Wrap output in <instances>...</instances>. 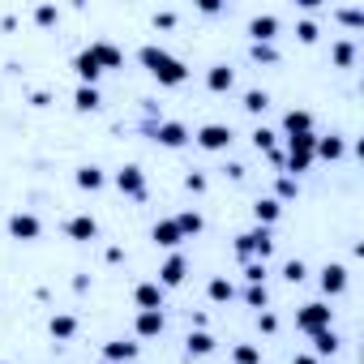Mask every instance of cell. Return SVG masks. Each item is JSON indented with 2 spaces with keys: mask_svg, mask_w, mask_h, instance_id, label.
<instances>
[{
  "mask_svg": "<svg viewBox=\"0 0 364 364\" xmlns=\"http://www.w3.org/2000/svg\"><path fill=\"white\" fill-rule=\"evenodd\" d=\"M35 22H39V26H56V22H60V9H56V5H39V9H35Z\"/></svg>",
  "mask_w": 364,
  "mask_h": 364,
  "instance_id": "f35d334b",
  "label": "cell"
},
{
  "mask_svg": "<svg viewBox=\"0 0 364 364\" xmlns=\"http://www.w3.org/2000/svg\"><path fill=\"white\" fill-rule=\"evenodd\" d=\"M266 262H245V283H266Z\"/></svg>",
  "mask_w": 364,
  "mask_h": 364,
  "instance_id": "ab89813d",
  "label": "cell"
},
{
  "mask_svg": "<svg viewBox=\"0 0 364 364\" xmlns=\"http://www.w3.org/2000/svg\"><path fill=\"white\" fill-rule=\"evenodd\" d=\"M206 18H215V14H223V5H219V0H202V5H198Z\"/></svg>",
  "mask_w": 364,
  "mask_h": 364,
  "instance_id": "ee69618b",
  "label": "cell"
},
{
  "mask_svg": "<svg viewBox=\"0 0 364 364\" xmlns=\"http://www.w3.org/2000/svg\"><path fill=\"white\" fill-rule=\"evenodd\" d=\"M206 296H210L215 304H232V300H236V287H232V279H223V274H215V279L206 283Z\"/></svg>",
  "mask_w": 364,
  "mask_h": 364,
  "instance_id": "484cf974",
  "label": "cell"
},
{
  "mask_svg": "<svg viewBox=\"0 0 364 364\" xmlns=\"http://www.w3.org/2000/svg\"><path fill=\"white\" fill-rule=\"evenodd\" d=\"M150 240H154L159 249H167V253H176L180 245H185V236H180V228H176V219H159V223L150 228Z\"/></svg>",
  "mask_w": 364,
  "mask_h": 364,
  "instance_id": "8fae6325",
  "label": "cell"
},
{
  "mask_svg": "<svg viewBox=\"0 0 364 364\" xmlns=\"http://www.w3.org/2000/svg\"><path fill=\"white\" fill-rule=\"evenodd\" d=\"M73 185H77V189H86V193H99V189L107 185V171H103L99 163H82V167L73 171Z\"/></svg>",
  "mask_w": 364,
  "mask_h": 364,
  "instance_id": "5bb4252c",
  "label": "cell"
},
{
  "mask_svg": "<svg viewBox=\"0 0 364 364\" xmlns=\"http://www.w3.org/2000/svg\"><path fill=\"white\" fill-rule=\"evenodd\" d=\"M73 73H77V86H99V77H103V69H99V60L82 48L77 56H73Z\"/></svg>",
  "mask_w": 364,
  "mask_h": 364,
  "instance_id": "2e32d148",
  "label": "cell"
},
{
  "mask_svg": "<svg viewBox=\"0 0 364 364\" xmlns=\"http://www.w3.org/2000/svg\"><path fill=\"white\" fill-rule=\"evenodd\" d=\"M313 146H317V133H296V137H287V154H283V176H300V171H309L313 167Z\"/></svg>",
  "mask_w": 364,
  "mask_h": 364,
  "instance_id": "7a4b0ae2",
  "label": "cell"
},
{
  "mask_svg": "<svg viewBox=\"0 0 364 364\" xmlns=\"http://www.w3.org/2000/svg\"><path fill=\"white\" fill-rule=\"evenodd\" d=\"M185 347H189V355H210V351L219 347V338H215L210 330H189V338H185Z\"/></svg>",
  "mask_w": 364,
  "mask_h": 364,
  "instance_id": "cb8c5ba5",
  "label": "cell"
},
{
  "mask_svg": "<svg viewBox=\"0 0 364 364\" xmlns=\"http://www.w3.org/2000/svg\"><path fill=\"white\" fill-rule=\"evenodd\" d=\"M86 52H90V56L99 60V69H103V73H107V69H120V65H124V52H120L116 43H107V39H95V43H90Z\"/></svg>",
  "mask_w": 364,
  "mask_h": 364,
  "instance_id": "9a60e30c",
  "label": "cell"
},
{
  "mask_svg": "<svg viewBox=\"0 0 364 364\" xmlns=\"http://www.w3.org/2000/svg\"><path fill=\"white\" fill-rule=\"evenodd\" d=\"M283 133H287V137H296V133H313V116H309L304 107H291V112L283 116Z\"/></svg>",
  "mask_w": 364,
  "mask_h": 364,
  "instance_id": "603a6c76",
  "label": "cell"
},
{
  "mask_svg": "<svg viewBox=\"0 0 364 364\" xmlns=\"http://www.w3.org/2000/svg\"><path fill=\"white\" fill-rule=\"evenodd\" d=\"M317 283H321L326 296H343V291H347V266H343V262H326L321 274H317Z\"/></svg>",
  "mask_w": 364,
  "mask_h": 364,
  "instance_id": "30bf717a",
  "label": "cell"
},
{
  "mask_svg": "<svg viewBox=\"0 0 364 364\" xmlns=\"http://www.w3.org/2000/svg\"><path fill=\"white\" fill-rule=\"evenodd\" d=\"M65 236H69V240H77V245L99 240V219H95V215H73V219L65 223Z\"/></svg>",
  "mask_w": 364,
  "mask_h": 364,
  "instance_id": "4fadbf2b",
  "label": "cell"
},
{
  "mask_svg": "<svg viewBox=\"0 0 364 364\" xmlns=\"http://www.w3.org/2000/svg\"><path fill=\"white\" fill-rule=\"evenodd\" d=\"M133 300H137V309H163V287L150 279V283H137L133 287Z\"/></svg>",
  "mask_w": 364,
  "mask_h": 364,
  "instance_id": "7402d4cb",
  "label": "cell"
},
{
  "mask_svg": "<svg viewBox=\"0 0 364 364\" xmlns=\"http://www.w3.org/2000/svg\"><path fill=\"white\" fill-rule=\"evenodd\" d=\"M163 330H167L163 309H137V321H133V334L137 338H159Z\"/></svg>",
  "mask_w": 364,
  "mask_h": 364,
  "instance_id": "9c48e42d",
  "label": "cell"
},
{
  "mask_svg": "<svg viewBox=\"0 0 364 364\" xmlns=\"http://www.w3.org/2000/svg\"><path fill=\"white\" fill-rule=\"evenodd\" d=\"M257 330H262V334H274V330H279V317H274L270 309H262V313H257Z\"/></svg>",
  "mask_w": 364,
  "mask_h": 364,
  "instance_id": "60d3db41",
  "label": "cell"
},
{
  "mask_svg": "<svg viewBox=\"0 0 364 364\" xmlns=\"http://www.w3.org/2000/svg\"><path fill=\"white\" fill-rule=\"evenodd\" d=\"M154 26H159V31H171V26H176V14H154Z\"/></svg>",
  "mask_w": 364,
  "mask_h": 364,
  "instance_id": "7bdbcfd3",
  "label": "cell"
},
{
  "mask_svg": "<svg viewBox=\"0 0 364 364\" xmlns=\"http://www.w3.org/2000/svg\"><path fill=\"white\" fill-rule=\"evenodd\" d=\"M185 189L189 193H206V176L202 171H185Z\"/></svg>",
  "mask_w": 364,
  "mask_h": 364,
  "instance_id": "b9f144b4",
  "label": "cell"
},
{
  "mask_svg": "<svg viewBox=\"0 0 364 364\" xmlns=\"http://www.w3.org/2000/svg\"><path fill=\"white\" fill-rule=\"evenodd\" d=\"M232 124H219V120H210V124H202L198 133H193V141L202 146V150H210V154H219V150H228L232 146Z\"/></svg>",
  "mask_w": 364,
  "mask_h": 364,
  "instance_id": "8992f818",
  "label": "cell"
},
{
  "mask_svg": "<svg viewBox=\"0 0 364 364\" xmlns=\"http://www.w3.org/2000/svg\"><path fill=\"white\" fill-rule=\"evenodd\" d=\"M296 193H300L296 176H279V180H274V202H279V206H283V202H291Z\"/></svg>",
  "mask_w": 364,
  "mask_h": 364,
  "instance_id": "d6a6232c",
  "label": "cell"
},
{
  "mask_svg": "<svg viewBox=\"0 0 364 364\" xmlns=\"http://www.w3.org/2000/svg\"><path fill=\"white\" fill-rule=\"evenodd\" d=\"M99 364H107V360H99Z\"/></svg>",
  "mask_w": 364,
  "mask_h": 364,
  "instance_id": "bcb514c9",
  "label": "cell"
},
{
  "mask_svg": "<svg viewBox=\"0 0 364 364\" xmlns=\"http://www.w3.org/2000/svg\"><path fill=\"white\" fill-rule=\"evenodd\" d=\"M338 347H343V338L334 334V326L321 330V334H313V355H317V360H321V355H334Z\"/></svg>",
  "mask_w": 364,
  "mask_h": 364,
  "instance_id": "83f0119b",
  "label": "cell"
},
{
  "mask_svg": "<svg viewBox=\"0 0 364 364\" xmlns=\"http://www.w3.org/2000/svg\"><path fill=\"white\" fill-rule=\"evenodd\" d=\"M347 154V141L338 137V133H317V146H313V159H326V163H334V159H343Z\"/></svg>",
  "mask_w": 364,
  "mask_h": 364,
  "instance_id": "ac0fdd59",
  "label": "cell"
},
{
  "mask_svg": "<svg viewBox=\"0 0 364 364\" xmlns=\"http://www.w3.org/2000/svg\"><path fill=\"white\" fill-rule=\"evenodd\" d=\"M296 326L313 338V334H321V330H330V326H334V309H330L326 300H309V304H300V309H296Z\"/></svg>",
  "mask_w": 364,
  "mask_h": 364,
  "instance_id": "3957f363",
  "label": "cell"
},
{
  "mask_svg": "<svg viewBox=\"0 0 364 364\" xmlns=\"http://www.w3.org/2000/svg\"><path fill=\"white\" fill-rule=\"evenodd\" d=\"M137 60L146 65V73H150L159 86H185V82H189V65L176 60V56H171L167 48H159V43L137 48Z\"/></svg>",
  "mask_w": 364,
  "mask_h": 364,
  "instance_id": "6da1fadb",
  "label": "cell"
},
{
  "mask_svg": "<svg viewBox=\"0 0 364 364\" xmlns=\"http://www.w3.org/2000/svg\"><path fill=\"white\" fill-rule=\"evenodd\" d=\"M249 56H253L257 65H274V60H279V48H274V43H249Z\"/></svg>",
  "mask_w": 364,
  "mask_h": 364,
  "instance_id": "836d02e7",
  "label": "cell"
},
{
  "mask_svg": "<svg viewBox=\"0 0 364 364\" xmlns=\"http://www.w3.org/2000/svg\"><path fill=\"white\" fill-rule=\"evenodd\" d=\"M232 364H262V347L257 343H236L232 347Z\"/></svg>",
  "mask_w": 364,
  "mask_h": 364,
  "instance_id": "1f68e13d",
  "label": "cell"
},
{
  "mask_svg": "<svg viewBox=\"0 0 364 364\" xmlns=\"http://www.w3.org/2000/svg\"><path fill=\"white\" fill-rule=\"evenodd\" d=\"M283 279L296 287V283H304V279H309V266H304L300 257H291V262H283Z\"/></svg>",
  "mask_w": 364,
  "mask_h": 364,
  "instance_id": "e575fe53",
  "label": "cell"
},
{
  "mask_svg": "<svg viewBox=\"0 0 364 364\" xmlns=\"http://www.w3.org/2000/svg\"><path fill=\"white\" fill-rule=\"evenodd\" d=\"M317 35H321V31H317L313 18H300V22H296V39H300V43H317Z\"/></svg>",
  "mask_w": 364,
  "mask_h": 364,
  "instance_id": "8d00e7d4",
  "label": "cell"
},
{
  "mask_svg": "<svg viewBox=\"0 0 364 364\" xmlns=\"http://www.w3.org/2000/svg\"><path fill=\"white\" fill-rule=\"evenodd\" d=\"M150 137H154L163 150H180V146L193 141V133H189L185 120H154V124H150Z\"/></svg>",
  "mask_w": 364,
  "mask_h": 364,
  "instance_id": "277c9868",
  "label": "cell"
},
{
  "mask_svg": "<svg viewBox=\"0 0 364 364\" xmlns=\"http://www.w3.org/2000/svg\"><path fill=\"white\" fill-rule=\"evenodd\" d=\"M279 215H283V206H279L274 198H257V202H253V219H257V228H274Z\"/></svg>",
  "mask_w": 364,
  "mask_h": 364,
  "instance_id": "44dd1931",
  "label": "cell"
},
{
  "mask_svg": "<svg viewBox=\"0 0 364 364\" xmlns=\"http://www.w3.org/2000/svg\"><path fill=\"white\" fill-rule=\"evenodd\" d=\"M240 296H245V304H249V309H257V313H262V309H270V291H266V283H249Z\"/></svg>",
  "mask_w": 364,
  "mask_h": 364,
  "instance_id": "4dcf8cb0",
  "label": "cell"
},
{
  "mask_svg": "<svg viewBox=\"0 0 364 364\" xmlns=\"http://www.w3.org/2000/svg\"><path fill=\"white\" fill-rule=\"evenodd\" d=\"M206 86H210L215 95H228V90L236 86V69H232V65H210V69H206Z\"/></svg>",
  "mask_w": 364,
  "mask_h": 364,
  "instance_id": "d6986e66",
  "label": "cell"
},
{
  "mask_svg": "<svg viewBox=\"0 0 364 364\" xmlns=\"http://www.w3.org/2000/svg\"><path fill=\"white\" fill-rule=\"evenodd\" d=\"M5 228H9V236H14V240H22V245H31V240H39V236H43V223H39V215H31V210H14Z\"/></svg>",
  "mask_w": 364,
  "mask_h": 364,
  "instance_id": "52a82bcc",
  "label": "cell"
},
{
  "mask_svg": "<svg viewBox=\"0 0 364 364\" xmlns=\"http://www.w3.org/2000/svg\"><path fill=\"white\" fill-rule=\"evenodd\" d=\"M171 219H176V228H180V236H185V240L198 236V232L206 228V219H202L198 210H180V215H171Z\"/></svg>",
  "mask_w": 364,
  "mask_h": 364,
  "instance_id": "4316f807",
  "label": "cell"
},
{
  "mask_svg": "<svg viewBox=\"0 0 364 364\" xmlns=\"http://www.w3.org/2000/svg\"><path fill=\"white\" fill-rule=\"evenodd\" d=\"M112 185H116L124 198H133V202H146V171H141L137 163H124V167H116Z\"/></svg>",
  "mask_w": 364,
  "mask_h": 364,
  "instance_id": "5b68a950",
  "label": "cell"
},
{
  "mask_svg": "<svg viewBox=\"0 0 364 364\" xmlns=\"http://www.w3.org/2000/svg\"><path fill=\"white\" fill-rule=\"evenodd\" d=\"M330 60H334L338 69H351V65H355V43H351V39H334Z\"/></svg>",
  "mask_w": 364,
  "mask_h": 364,
  "instance_id": "f1b7e54d",
  "label": "cell"
},
{
  "mask_svg": "<svg viewBox=\"0 0 364 364\" xmlns=\"http://www.w3.org/2000/svg\"><path fill=\"white\" fill-rule=\"evenodd\" d=\"M73 107H77V112H99V107H103L99 86H77V90H73Z\"/></svg>",
  "mask_w": 364,
  "mask_h": 364,
  "instance_id": "d4e9b609",
  "label": "cell"
},
{
  "mask_svg": "<svg viewBox=\"0 0 364 364\" xmlns=\"http://www.w3.org/2000/svg\"><path fill=\"white\" fill-rule=\"evenodd\" d=\"M240 107H245V112H249V116H262V112H266V107H270V95H266V90H257V86H253V90H245V99H240Z\"/></svg>",
  "mask_w": 364,
  "mask_h": 364,
  "instance_id": "f546056e",
  "label": "cell"
},
{
  "mask_svg": "<svg viewBox=\"0 0 364 364\" xmlns=\"http://www.w3.org/2000/svg\"><path fill=\"white\" fill-rule=\"evenodd\" d=\"M185 274H189V257L176 249V253H167V262L159 266V279H154V283L167 291V287H180V283H185Z\"/></svg>",
  "mask_w": 364,
  "mask_h": 364,
  "instance_id": "ba28073f",
  "label": "cell"
},
{
  "mask_svg": "<svg viewBox=\"0 0 364 364\" xmlns=\"http://www.w3.org/2000/svg\"><path fill=\"white\" fill-rule=\"evenodd\" d=\"M291 364H321V360L313 351H300V355H291Z\"/></svg>",
  "mask_w": 364,
  "mask_h": 364,
  "instance_id": "f6af8a7d",
  "label": "cell"
},
{
  "mask_svg": "<svg viewBox=\"0 0 364 364\" xmlns=\"http://www.w3.org/2000/svg\"><path fill=\"white\" fill-rule=\"evenodd\" d=\"M48 334H52L56 343H69V338L77 334V317H73V313H52V317H48Z\"/></svg>",
  "mask_w": 364,
  "mask_h": 364,
  "instance_id": "ffe728a7",
  "label": "cell"
},
{
  "mask_svg": "<svg viewBox=\"0 0 364 364\" xmlns=\"http://www.w3.org/2000/svg\"><path fill=\"white\" fill-rule=\"evenodd\" d=\"M274 39H279V18L274 14L249 18V43H274Z\"/></svg>",
  "mask_w": 364,
  "mask_h": 364,
  "instance_id": "7c38bea8",
  "label": "cell"
},
{
  "mask_svg": "<svg viewBox=\"0 0 364 364\" xmlns=\"http://www.w3.org/2000/svg\"><path fill=\"white\" fill-rule=\"evenodd\" d=\"M137 343L133 338H112V343H103V360L107 364H129V360H137Z\"/></svg>",
  "mask_w": 364,
  "mask_h": 364,
  "instance_id": "e0dca14e",
  "label": "cell"
},
{
  "mask_svg": "<svg viewBox=\"0 0 364 364\" xmlns=\"http://www.w3.org/2000/svg\"><path fill=\"white\" fill-rule=\"evenodd\" d=\"M330 18L343 22V26H364V9H355V5H351V9H334Z\"/></svg>",
  "mask_w": 364,
  "mask_h": 364,
  "instance_id": "d590c367",
  "label": "cell"
},
{
  "mask_svg": "<svg viewBox=\"0 0 364 364\" xmlns=\"http://www.w3.org/2000/svg\"><path fill=\"white\" fill-rule=\"evenodd\" d=\"M274 137H279V133H274V129H266V124H257V129H253V146H257V150H274Z\"/></svg>",
  "mask_w": 364,
  "mask_h": 364,
  "instance_id": "74e56055",
  "label": "cell"
}]
</instances>
